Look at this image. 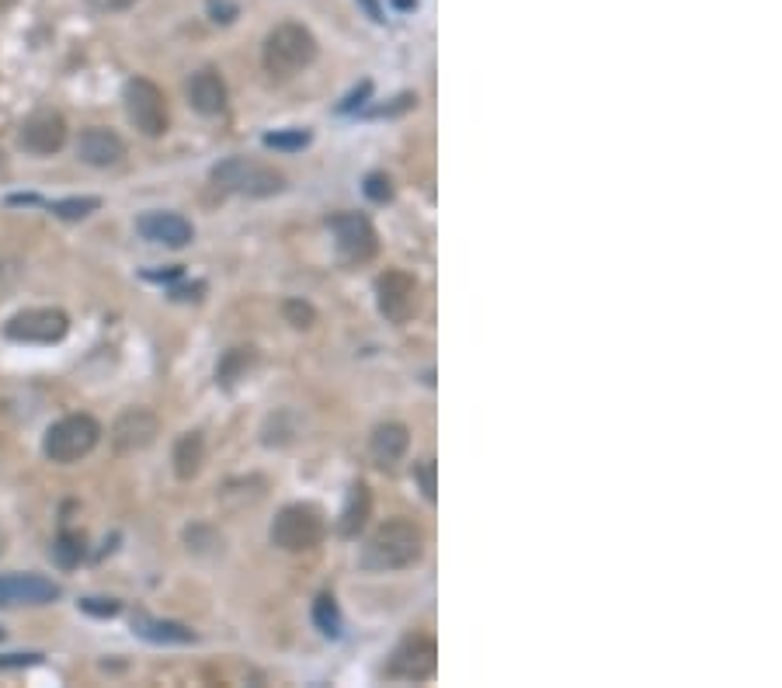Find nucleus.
I'll list each match as a JSON object with an SVG mask.
<instances>
[{
  "instance_id": "f257e3e1",
  "label": "nucleus",
  "mask_w": 782,
  "mask_h": 688,
  "mask_svg": "<svg viewBox=\"0 0 782 688\" xmlns=\"http://www.w3.org/2000/svg\"><path fill=\"white\" fill-rule=\"evenodd\" d=\"M425 556V532L421 525L407 522V518H390L369 536V543L362 546V570L372 574H390V570H404Z\"/></svg>"
},
{
  "instance_id": "f03ea898",
  "label": "nucleus",
  "mask_w": 782,
  "mask_h": 688,
  "mask_svg": "<svg viewBox=\"0 0 782 688\" xmlns=\"http://www.w3.org/2000/svg\"><path fill=\"white\" fill-rule=\"evenodd\" d=\"M317 60V39L306 25L299 21H285V25L272 28L261 49V63L272 80H292L296 73H303L310 63Z\"/></svg>"
},
{
  "instance_id": "7ed1b4c3",
  "label": "nucleus",
  "mask_w": 782,
  "mask_h": 688,
  "mask_svg": "<svg viewBox=\"0 0 782 688\" xmlns=\"http://www.w3.org/2000/svg\"><path fill=\"white\" fill-rule=\"evenodd\" d=\"M213 185L219 192H230V195L268 199V195H279L285 188V174L275 171L272 164H261V160L226 157L223 164L213 167Z\"/></svg>"
},
{
  "instance_id": "20e7f679",
  "label": "nucleus",
  "mask_w": 782,
  "mask_h": 688,
  "mask_svg": "<svg viewBox=\"0 0 782 688\" xmlns=\"http://www.w3.org/2000/svg\"><path fill=\"white\" fill-rule=\"evenodd\" d=\"M98 442H101V424L91 414H67L46 428L42 452H46L49 463L70 466V463H80L84 456H91Z\"/></svg>"
},
{
  "instance_id": "39448f33",
  "label": "nucleus",
  "mask_w": 782,
  "mask_h": 688,
  "mask_svg": "<svg viewBox=\"0 0 782 688\" xmlns=\"http://www.w3.org/2000/svg\"><path fill=\"white\" fill-rule=\"evenodd\" d=\"M324 539V515L313 504H289L275 515L272 543L285 553H310Z\"/></svg>"
},
{
  "instance_id": "423d86ee",
  "label": "nucleus",
  "mask_w": 782,
  "mask_h": 688,
  "mask_svg": "<svg viewBox=\"0 0 782 688\" xmlns=\"http://www.w3.org/2000/svg\"><path fill=\"white\" fill-rule=\"evenodd\" d=\"M122 101H126V115L143 136L157 139L167 133L171 126V108H167V94L160 91L153 80L146 77H133L122 91Z\"/></svg>"
},
{
  "instance_id": "0eeeda50",
  "label": "nucleus",
  "mask_w": 782,
  "mask_h": 688,
  "mask_svg": "<svg viewBox=\"0 0 782 688\" xmlns=\"http://www.w3.org/2000/svg\"><path fill=\"white\" fill-rule=\"evenodd\" d=\"M70 331V317L56 306H35V310L14 313L4 324V334L18 344H56Z\"/></svg>"
},
{
  "instance_id": "6e6552de",
  "label": "nucleus",
  "mask_w": 782,
  "mask_h": 688,
  "mask_svg": "<svg viewBox=\"0 0 782 688\" xmlns=\"http://www.w3.org/2000/svg\"><path fill=\"white\" fill-rule=\"evenodd\" d=\"M376 303H379V313H383L390 324H407V320L418 317L421 310V285L414 275L407 272H386L379 275L376 282Z\"/></svg>"
},
{
  "instance_id": "1a4fd4ad",
  "label": "nucleus",
  "mask_w": 782,
  "mask_h": 688,
  "mask_svg": "<svg viewBox=\"0 0 782 688\" xmlns=\"http://www.w3.org/2000/svg\"><path fill=\"white\" fill-rule=\"evenodd\" d=\"M331 233L334 244H338V254L348 265H365V261L376 258L379 237L362 212H338V216H331Z\"/></svg>"
},
{
  "instance_id": "9d476101",
  "label": "nucleus",
  "mask_w": 782,
  "mask_h": 688,
  "mask_svg": "<svg viewBox=\"0 0 782 688\" xmlns=\"http://www.w3.org/2000/svg\"><path fill=\"white\" fill-rule=\"evenodd\" d=\"M160 435V417L150 411V407H126L119 417H115L112 431H108V442L119 456H133V452H143L157 442Z\"/></svg>"
},
{
  "instance_id": "9b49d317",
  "label": "nucleus",
  "mask_w": 782,
  "mask_h": 688,
  "mask_svg": "<svg viewBox=\"0 0 782 688\" xmlns=\"http://www.w3.org/2000/svg\"><path fill=\"white\" fill-rule=\"evenodd\" d=\"M435 668H438L435 643L425 640V636H414V640L400 643L393 650L390 664H386V675L400 678V682H428V678H435Z\"/></svg>"
},
{
  "instance_id": "f8f14e48",
  "label": "nucleus",
  "mask_w": 782,
  "mask_h": 688,
  "mask_svg": "<svg viewBox=\"0 0 782 688\" xmlns=\"http://www.w3.org/2000/svg\"><path fill=\"white\" fill-rule=\"evenodd\" d=\"M18 143L35 157H53L67 146V119L60 112H35L21 122Z\"/></svg>"
},
{
  "instance_id": "ddd939ff",
  "label": "nucleus",
  "mask_w": 782,
  "mask_h": 688,
  "mask_svg": "<svg viewBox=\"0 0 782 688\" xmlns=\"http://www.w3.org/2000/svg\"><path fill=\"white\" fill-rule=\"evenodd\" d=\"M63 595L56 581L42 574H4L0 577V605L14 609V605H53Z\"/></svg>"
},
{
  "instance_id": "4468645a",
  "label": "nucleus",
  "mask_w": 782,
  "mask_h": 688,
  "mask_svg": "<svg viewBox=\"0 0 782 688\" xmlns=\"http://www.w3.org/2000/svg\"><path fill=\"white\" fill-rule=\"evenodd\" d=\"M136 230H140L143 240H150V244H160V247H188L195 240V226L188 223L185 216H178V212H164V209H153V212H143L140 219H136Z\"/></svg>"
},
{
  "instance_id": "2eb2a0df",
  "label": "nucleus",
  "mask_w": 782,
  "mask_h": 688,
  "mask_svg": "<svg viewBox=\"0 0 782 688\" xmlns=\"http://www.w3.org/2000/svg\"><path fill=\"white\" fill-rule=\"evenodd\" d=\"M185 94H188V105H192L199 115H209V119H213V115H223L226 101H230V94H226V80L216 67L195 70L192 80H188V87H185Z\"/></svg>"
},
{
  "instance_id": "dca6fc26",
  "label": "nucleus",
  "mask_w": 782,
  "mask_h": 688,
  "mask_svg": "<svg viewBox=\"0 0 782 688\" xmlns=\"http://www.w3.org/2000/svg\"><path fill=\"white\" fill-rule=\"evenodd\" d=\"M77 157L91 167H115V164H122V157H126V143H122V136L112 133V129L91 126L77 136Z\"/></svg>"
},
{
  "instance_id": "f3484780",
  "label": "nucleus",
  "mask_w": 782,
  "mask_h": 688,
  "mask_svg": "<svg viewBox=\"0 0 782 688\" xmlns=\"http://www.w3.org/2000/svg\"><path fill=\"white\" fill-rule=\"evenodd\" d=\"M407 449H411V431H407V424L386 421L372 431L369 452H372V459H376V466H383V470H393V466L407 456Z\"/></svg>"
},
{
  "instance_id": "a211bd4d",
  "label": "nucleus",
  "mask_w": 782,
  "mask_h": 688,
  "mask_svg": "<svg viewBox=\"0 0 782 688\" xmlns=\"http://www.w3.org/2000/svg\"><path fill=\"white\" fill-rule=\"evenodd\" d=\"M171 463H174V473H178V480L199 477L202 463H206V438H202V431H185V435H181L178 442H174Z\"/></svg>"
},
{
  "instance_id": "6ab92c4d",
  "label": "nucleus",
  "mask_w": 782,
  "mask_h": 688,
  "mask_svg": "<svg viewBox=\"0 0 782 688\" xmlns=\"http://www.w3.org/2000/svg\"><path fill=\"white\" fill-rule=\"evenodd\" d=\"M372 515V490L369 483L355 480L352 487H348V501H345V511H341V536H358V532L365 529V522H369Z\"/></svg>"
},
{
  "instance_id": "aec40b11",
  "label": "nucleus",
  "mask_w": 782,
  "mask_h": 688,
  "mask_svg": "<svg viewBox=\"0 0 782 688\" xmlns=\"http://www.w3.org/2000/svg\"><path fill=\"white\" fill-rule=\"evenodd\" d=\"M258 365V348L254 344H240V348H230L216 365V383L223 390H233L240 379L251 376V369Z\"/></svg>"
},
{
  "instance_id": "412c9836",
  "label": "nucleus",
  "mask_w": 782,
  "mask_h": 688,
  "mask_svg": "<svg viewBox=\"0 0 782 688\" xmlns=\"http://www.w3.org/2000/svg\"><path fill=\"white\" fill-rule=\"evenodd\" d=\"M136 636L150 643H195V629H188L185 622L171 619H136L133 622Z\"/></svg>"
},
{
  "instance_id": "4be33fe9",
  "label": "nucleus",
  "mask_w": 782,
  "mask_h": 688,
  "mask_svg": "<svg viewBox=\"0 0 782 688\" xmlns=\"http://www.w3.org/2000/svg\"><path fill=\"white\" fill-rule=\"evenodd\" d=\"M84 553H87V546H84V536H80V532H60V536H56L53 560L60 563L63 570L77 567V563L84 560Z\"/></svg>"
},
{
  "instance_id": "5701e85b",
  "label": "nucleus",
  "mask_w": 782,
  "mask_h": 688,
  "mask_svg": "<svg viewBox=\"0 0 782 688\" xmlns=\"http://www.w3.org/2000/svg\"><path fill=\"white\" fill-rule=\"evenodd\" d=\"M101 199H94V195H80V199H60L49 206V212L60 219H87L91 212H98Z\"/></svg>"
},
{
  "instance_id": "b1692460",
  "label": "nucleus",
  "mask_w": 782,
  "mask_h": 688,
  "mask_svg": "<svg viewBox=\"0 0 782 688\" xmlns=\"http://www.w3.org/2000/svg\"><path fill=\"white\" fill-rule=\"evenodd\" d=\"M313 619H317L320 633H327V636H341V612H338V605H334V598H331V595L317 598V609H313Z\"/></svg>"
},
{
  "instance_id": "393cba45",
  "label": "nucleus",
  "mask_w": 782,
  "mask_h": 688,
  "mask_svg": "<svg viewBox=\"0 0 782 688\" xmlns=\"http://www.w3.org/2000/svg\"><path fill=\"white\" fill-rule=\"evenodd\" d=\"M282 313L296 331H310V327L317 324V310H313L310 303H303V299H289V303L282 306Z\"/></svg>"
},
{
  "instance_id": "a878e982",
  "label": "nucleus",
  "mask_w": 782,
  "mask_h": 688,
  "mask_svg": "<svg viewBox=\"0 0 782 688\" xmlns=\"http://www.w3.org/2000/svg\"><path fill=\"white\" fill-rule=\"evenodd\" d=\"M306 143H310V133H306V129H289V133L265 136V146H272V150H303Z\"/></svg>"
},
{
  "instance_id": "bb28decb",
  "label": "nucleus",
  "mask_w": 782,
  "mask_h": 688,
  "mask_svg": "<svg viewBox=\"0 0 782 688\" xmlns=\"http://www.w3.org/2000/svg\"><path fill=\"white\" fill-rule=\"evenodd\" d=\"M80 609H84L87 616L112 619V616H119V609H122V605L115 602V598H80Z\"/></svg>"
},
{
  "instance_id": "cd10ccee",
  "label": "nucleus",
  "mask_w": 782,
  "mask_h": 688,
  "mask_svg": "<svg viewBox=\"0 0 782 688\" xmlns=\"http://www.w3.org/2000/svg\"><path fill=\"white\" fill-rule=\"evenodd\" d=\"M365 195H369L372 202H386L393 195L390 178H386V174H369V178H365Z\"/></svg>"
},
{
  "instance_id": "c85d7f7f",
  "label": "nucleus",
  "mask_w": 782,
  "mask_h": 688,
  "mask_svg": "<svg viewBox=\"0 0 782 688\" xmlns=\"http://www.w3.org/2000/svg\"><path fill=\"white\" fill-rule=\"evenodd\" d=\"M414 105H418V98H414V94H400V98H393V105L372 108L369 115H400V112H411Z\"/></svg>"
},
{
  "instance_id": "c756f323",
  "label": "nucleus",
  "mask_w": 782,
  "mask_h": 688,
  "mask_svg": "<svg viewBox=\"0 0 782 688\" xmlns=\"http://www.w3.org/2000/svg\"><path fill=\"white\" fill-rule=\"evenodd\" d=\"M418 483H421V490H425L428 501H435V463H431V459H425V463L418 466Z\"/></svg>"
},
{
  "instance_id": "7c9ffc66",
  "label": "nucleus",
  "mask_w": 782,
  "mask_h": 688,
  "mask_svg": "<svg viewBox=\"0 0 782 688\" xmlns=\"http://www.w3.org/2000/svg\"><path fill=\"white\" fill-rule=\"evenodd\" d=\"M87 4H91V11H98V14H115V11L133 7L136 0H87Z\"/></svg>"
},
{
  "instance_id": "2f4dec72",
  "label": "nucleus",
  "mask_w": 782,
  "mask_h": 688,
  "mask_svg": "<svg viewBox=\"0 0 782 688\" xmlns=\"http://www.w3.org/2000/svg\"><path fill=\"white\" fill-rule=\"evenodd\" d=\"M369 94H372V84H369V80H365V84L358 87V91H352V94H348L345 101H341V112H355V108L362 105V101L369 98Z\"/></svg>"
},
{
  "instance_id": "473e14b6",
  "label": "nucleus",
  "mask_w": 782,
  "mask_h": 688,
  "mask_svg": "<svg viewBox=\"0 0 782 688\" xmlns=\"http://www.w3.org/2000/svg\"><path fill=\"white\" fill-rule=\"evenodd\" d=\"M28 664H39V654H7V657H0V668H28Z\"/></svg>"
},
{
  "instance_id": "72a5a7b5",
  "label": "nucleus",
  "mask_w": 782,
  "mask_h": 688,
  "mask_svg": "<svg viewBox=\"0 0 782 688\" xmlns=\"http://www.w3.org/2000/svg\"><path fill=\"white\" fill-rule=\"evenodd\" d=\"M362 4H365V7H369V14H372V18H376V21H379V7H376V0H362Z\"/></svg>"
},
{
  "instance_id": "f704fd0d",
  "label": "nucleus",
  "mask_w": 782,
  "mask_h": 688,
  "mask_svg": "<svg viewBox=\"0 0 782 688\" xmlns=\"http://www.w3.org/2000/svg\"><path fill=\"white\" fill-rule=\"evenodd\" d=\"M14 4V0H0V11H4V7H11Z\"/></svg>"
},
{
  "instance_id": "c9c22d12",
  "label": "nucleus",
  "mask_w": 782,
  "mask_h": 688,
  "mask_svg": "<svg viewBox=\"0 0 782 688\" xmlns=\"http://www.w3.org/2000/svg\"><path fill=\"white\" fill-rule=\"evenodd\" d=\"M0 553H4V536H0Z\"/></svg>"
}]
</instances>
